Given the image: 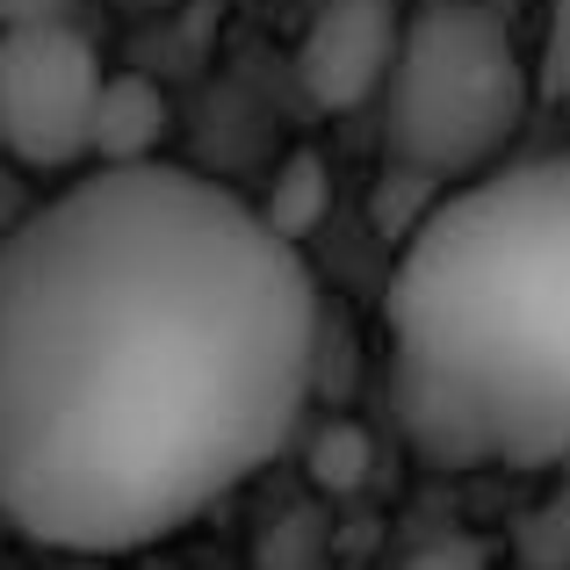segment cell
Listing matches in <instances>:
<instances>
[{"instance_id": "cell-3", "label": "cell", "mask_w": 570, "mask_h": 570, "mask_svg": "<svg viewBox=\"0 0 570 570\" xmlns=\"http://www.w3.org/2000/svg\"><path fill=\"white\" fill-rule=\"evenodd\" d=\"M534 72L491 0H412L383 80V153L412 181H484L528 116Z\"/></svg>"}, {"instance_id": "cell-2", "label": "cell", "mask_w": 570, "mask_h": 570, "mask_svg": "<svg viewBox=\"0 0 570 570\" xmlns=\"http://www.w3.org/2000/svg\"><path fill=\"white\" fill-rule=\"evenodd\" d=\"M390 368L419 455L570 462V145L448 188L390 275Z\"/></svg>"}, {"instance_id": "cell-1", "label": "cell", "mask_w": 570, "mask_h": 570, "mask_svg": "<svg viewBox=\"0 0 570 570\" xmlns=\"http://www.w3.org/2000/svg\"><path fill=\"white\" fill-rule=\"evenodd\" d=\"M318 376V282L188 167L87 174L0 238V520L130 557L282 455Z\"/></svg>"}, {"instance_id": "cell-11", "label": "cell", "mask_w": 570, "mask_h": 570, "mask_svg": "<svg viewBox=\"0 0 570 570\" xmlns=\"http://www.w3.org/2000/svg\"><path fill=\"white\" fill-rule=\"evenodd\" d=\"M0 174H8V145H0ZM0 203H8V181H0Z\"/></svg>"}, {"instance_id": "cell-10", "label": "cell", "mask_w": 570, "mask_h": 570, "mask_svg": "<svg viewBox=\"0 0 570 570\" xmlns=\"http://www.w3.org/2000/svg\"><path fill=\"white\" fill-rule=\"evenodd\" d=\"M390 570H484V549L476 542H462V534H441V542H419V549H404Z\"/></svg>"}, {"instance_id": "cell-5", "label": "cell", "mask_w": 570, "mask_h": 570, "mask_svg": "<svg viewBox=\"0 0 570 570\" xmlns=\"http://www.w3.org/2000/svg\"><path fill=\"white\" fill-rule=\"evenodd\" d=\"M404 22H412V0H318L304 22V51H296L311 101L318 109L376 101L390 66H397Z\"/></svg>"}, {"instance_id": "cell-6", "label": "cell", "mask_w": 570, "mask_h": 570, "mask_svg": "<svg viewBox=\"0 0 570 570\" xmlns=\"http://www.w3.org/2000/svg\"><path fill=\"white\" fill-rule=\"evenodd\" d=\"M167 130H174V109H167V95H159V80H145V72H109L101 109H95V167L101 174L159 167Z\"/></svg>"}, {"instance_id": "cell-7", "label": "cell", "mask_w": 570, "mask_h": 570, "mask_svg": "<svg viewBox=\"0 0 570 570\" xmlns=\"http://www.w3.org/2000/svg\"><path fill=\"white\" fill-rule=\"evenodd\" d=\"M325 203H333V181H325V167H318L311 153H296L289 167L275 174V195H267V203H253V209L267 217V232H275V238H289V246H304V238L318 232Z\"/></svg>"}, {"instance_id": "cell-4", "label": "cell", "mask_w": 570, "mask_h": 570, "mask_svg": "<svg viewBox=\"0 0 570 570\" xmlns=\"http://www.w3.org/2000/svg\"><path fill=\"white\" fill-rule=\"evenodd\" d=\"M101 51L87 29H29L0 37V145L29 174H66L95 159Z\"/></svg>"}, {"instance_id": "cell-9", "label": "cell", "mask_w": 570, "mask_h": 570, "mask_svg": "<svg viewBox=\"0 0 570 570\" xmlns=\"http://www.w3.org/2000/svg\"><path fill=\"white\" fill-rule=\"evenodd\" d=\"M87 0H0V37H29V29H80Z\"/></svg>"}, {"instance_id": "cell-8", "label": "cell", "mask_w": 570, "mask_h": 570, "mask_svg": "<svg viewBox=\"0 0 570 570\" xmlns=\"http://www.w3.org/2000/svg\"><path fill=\"white\" fill-rule=\"evenodd\" d=\"M549 22H542V58H534V87L549 101H570V0H542Z\"/></svg>"}]
</instances>
